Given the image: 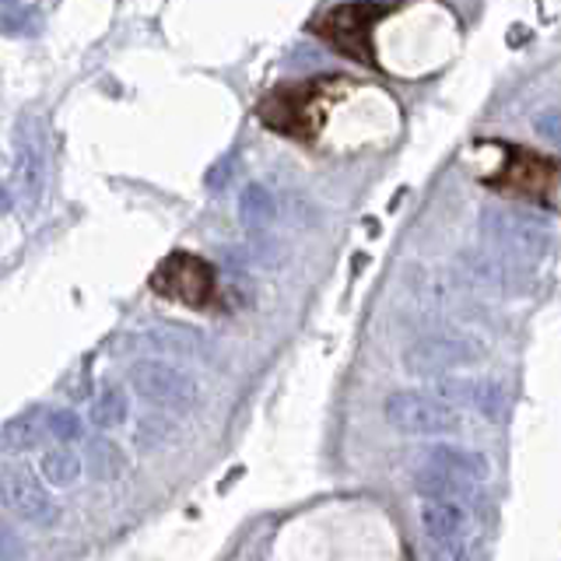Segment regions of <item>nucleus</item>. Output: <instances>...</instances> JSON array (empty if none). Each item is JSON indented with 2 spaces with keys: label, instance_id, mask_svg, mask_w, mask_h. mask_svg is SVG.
Here are the masks:
<instances>
[{
  "label": "nucleus",
  "instance_id": "obj_10",
  "mask_svg": "<svg viewBox=\"0 0 561 561\" xmlns=\"http://www.w3.org/2000/svg\"><path fill=\"white\" fill-rule=\"evenodd\" d=\"M495 186L519 193V197L530 201H543L548 207H554L558 197V165L551 158H540L534 151L523 148H508V165L502 172V180H495Z\"/></svg>",
  "mask_w": 561,
  "mask_h": 561
},
{
  "label": "nucleus",
  "instance_id": "obj_22",
  "mask_svg": "<svg viewBox=\"0 0 561 561\" xmlns=\"http://www.w3.org/2000/svg\"><path fill=\"white\" fill-rule=\"evenodd\" d=\"M537 134H543L548 140H558V113L548 110L543 116H537Z\"/></svg>",
  "mask_w": 561,
  "mask_h": 561
},
{
  "label": "nucleus",
  "instance_id": "obj_17",
  "mask_svg": "<svg viewBox=\"0 0 561 561\" xmlns=\"http://www.w3.org/2000/svg\"><path fill=\"white\" fill-rule=\"evenodd\" d=\"M39 473H43V481L53 488H70V484H78L84 467H81V456L75 449L57 446V449H46L39 456Z\"/></svg>",
  "mask_w": 561,
  "mask_h": 561
},
{
  "label": "nucleus",
  "instance_id": "obj_23",
  "mask_svg": "<svg viewBox=\"0 0 561 561\" xmlns=\"http://www.w3.org/2000/svg\"><path fill=\"white\" fill-rule=\"evenodd\" d=\"M8 207H11V197H8L4 190H0V210H8Z\"/></svg>",
  "mask_w": 561,
  "mask_h": 561
},
{
  "label": "nucleus",
  "instance_id": "obj_12",
  "mask_svg": "<svg viewBox=\"0 0 561 561\" xmlns=\"http://www.w3.org/2000/svg\"><path fill=\"white\" fill-rule=\"evenodd\" d=\"M435 397L446 403H473L484 417L499 421L508 408V393L495 379H453V376H438L435 379Z\"/></svg>",
  "mask_w": 561,
  "mask_h": 561
},
{
  "label": "nucleus",
  "instance_id": "obj_21",
  "mask_svg": "<svg viewBox=\"0 0 561 561\" xmlns=\"http://www.w3.org/2000/svg\"><path fill=\"white\" fill-rule=\"evenodd\" d=\"M22 554H25L22 540H18V534L0 519V561H22Z\"/></svg>",
  "mask_w": 561,
  "mask_h": 561
},
{
  "label": "nucleus",
  "instance_id": "obj_5",
  "mask_svg": "<svg viewBox=\"0 0 561 561\" xmlns=\"http://www.w3.org/2000/svg\"><path fill=\"white\" fill-rule=\"evenodd\" d=\"M382 414L390 421V428L400 435H456L467 428V417L460 408H453V403L425 390L390 393Z\"/></svg>",
  "mask_w": 561,
  "mask_h": 561
},
{
  "label": "nucleus",
  "instance_id": "obj_3",
  "mask_svg": "<svg viewBox=\"0 0 561 561\" xmlns=\"http://www.w3.org/2000/svg\"><path fill=\"white\" fill-rule=\"evenodd\" d=\"M484 358V341L460 327H435L417 333L403 347V368L411 376H446L453 368H470Z\"/></svg>",
  "mask_w": 561,
  "mask_h": 561
},
{
  "label": "nucleus",
  "instance_id": "obj_14",
  "mask_svg": "<svg viewBox=\"0 0 561 561\" xmlns=\"http://www.w3.org/2000/svg\"><path fill=\"white\" fill-rule=\"evenodd\" d=\"M81 467L88 470V478L92 481H116L127 473V456H123V449L113 443V438H92L84 449V460Z\"/></svg>",
  "mask_w": 561,
  "mask_h": 561
},
{
  "label": "nucleus",
  "instance_id": "obj_13",
  "mask_svg": "<svg viewBox=\"0 0 561 561\" xmlns=\"http://www.w3.org/2000/svg\"><path fill=\"white\" fill-rule=\"evenodd\" d=\"M421 534L432 540V548H446L453 540H463L470 537V513L463 502H453V499H425L421 505Z\"/></svg>",
  "mask_w": 561,
  "mask_h": 561
},
{
  "label": "nucleus",
  "instance_id": "obj_11",
  "mask_svg": "<svg viewBox=\"0 0 561 561\" xmlns=\"http://www.w3.org/2000/svg\"><path fill=\"white\" fill-rule=\"evenodd\" d=\"M14 183L28 204H39L46 186V137L43 123L35 116H22L14 134Z\"/></svg>",
  "mask_w": 561,
  "mask_h": 561
},
{
  "label": "nucleus",
  "instance_id": "obj_16",
  "mask_svg": "<svg viewBox=\"0 0 561 561\" xmlns=\"http://www.w3.org/2000/svg\"><path fill=\"white\" fill-rule=\"evenodd\" d=\"M43 435H46V411L32 408V411L8 421L4 432H0V446L11 449V453H25L32 446H39Z\"/></svg>",
  "mask_w": 561,
  "mask_h": 561
},
{
  "label": "nucleus",
  "instance_id": "obj_9",
  "mask_svg": "<svg viewBox=\"0 0 561 561\" xmlns=\"http://www.w3.org/2000/svg\"><path fill=\"white\" fill-rule=\"evenodd\" d=\"M151 288L162 298L197 309V306H207L210 295H215V271L190 253H172L154 267Z\"/></svg>",
  "mask_w": 561,
  "mask_h": 561
},
{
  "label": "nucleus",
  "instance_id": "obj_6",
  "mask_svg": "<svg viewBox=\"0 0 561 561\" xmlns=\"http://www.w3.org/2000/svg\"><path fill=\"white\" fill-rule=\"evenodd\" d=\"M481 232L505 263H530L551 250V228L513 207H488L481 218Z\"/></svg>",
  "mask_w": 561,
  "mask_h": 561
},
{
  "label": "nucleus",
  "instance_id": "obj_1",
  "mask_svg": "<svg viewBox=\"0 0 561 561\" xmlns=\"http://www.w3.org/2000/svg\"><path fill=\"white\" fill-rule=\"evenodd\" d=\"M351 88V81L341 78H320V81H302V84H285L271 92L267 99L260 102V119L267 127L280 130V134H291V137H302L312 140L320 123L330 110V102L344 95Z\"/></svg>",
  "mask_w": 561,
  "mask_h": 561
},
{
  "label": "nucleus",
  "instance_id": "obj_7",
  "mask_svg": "<svg viewBox=\"0 0 561 561\" xmlns=\"http://www.w3.org/2000/svg\"><path fill=\"white\" fill-rule=\"evenodd\" d=\"M130 386L137 397H145L154 408H165L175 414H190L201 408V386L190 373L175 368L172 362H137L130 368Z\"/></svg>",
  "mask_w": 561,
  "mask_h": 561
},
{
  "label": "nucleus",
  "instance_id": "obj_18",
  "mask_svg": "<svg viewBox=\"0 0 561 561\" xmlns=\"http://www.w3.org/2000/svg\"><path fill=\"white\" fill-rule=\"evenodd\" d=\"M130 408L127 397H123L116 386H105V390L92 400V425L95 428H119L127 421Z\"/></svg>",
  "mask_w": 561,
  "mask_h": 561
},
{
  "label": "nucleus",
  "instance_id": "obj_2",
  "mask_svg": "<svg viewBox=\"0 0 561 561\" xmlns=\"http://www.w3.org/2000/svg\"><path fill=\"white\" fill-rule=\"evenodd\" d=\"M491 478L488 456L478 449L438 443L425 453V460L414 470V488L425 499H453L463 502Z\"/></svg>",
  "mask_w": 561,
  "mask_h": 561
},
{
  "label": "nucleus",
  "instance_id": "obj_15",
  "mask_svg": "<svg viewBox=\"0 0 561 561\" xmlns=\"http://www.w3.org/2000/svg\"><path fill=\"white\" fill-rule=\"evenodd\" d=\"M239 218H242V225L250 228L253 236H263L274 225V218H277L274 193L267 186H260V183H250V186L242 190V197H239Z\"/></svg>",
  "mask_w": 561,
  "mask_h": 561
},
{
  "label": "nucleus",
  "instance_id": "obj_20",
  "mask_svg": "<svg viewBox=\"0 0 561 561\" xmlns=\"http://www.w3.org/2000/svg\"><path fill=\"white\" fill-rule=\"evenodd\" d=\"M165 435H169V421H165V417H148V421H140L137 446H140V449H151L154 443H162Z\"/></svg>",
  "mask_w": 561,
  "mask_h": 561
},
{
  "label": "nucleus",
  "instance_id": "obj_19",
  "mask_svg": "<svg viewBox=\"0 0 561 561\" xmlns=\"http://www.w3.org/2000/svg\"><path fill=\"white\" fill-rule=\"evenodd\" d=\"M81 417L75 414V411H49L46 414V432L53 435V438H60V443L67 446V443H75V438H81Z\"/></svg>",
  "mask_w": 561,
  "mask_h": 561
},
{
  "label": "nucleus",
  "instance_id": "obj_4",
  "mask_svg": "<svg viewBox=\"0 0 561 561\" xmlns=\"http://www.w3.org/2000/svg\"><path fill=\"white\" fill-rule=\"evenodd\" d=\"M393 11V4H376V0H355V4H337L327 14L316 18L312 32L323 35V39L341 49L344 57L376 67V46H373V28L382 22L386 14Z\"/></svg>",
  "mask_w": 561,
  "mask_h": 561
},
{
  "label": "nucleus",
  "instance_id": "obj_8",
  "mask_svg": "<svg viewBox=\"0 0 561 561\" xmlns=\"http://www.w3.org/2000/svg\"><path fill=\"white\" fill-rule=\"evenodd\" d=\"M0 505L22 523L39 526V530H49V526L60 523V505L53 502L46 484L28 467L18 463L0 467Z\"/></svg>",
  "mask_w": 561,
  "mask_h": 561
}]
</instances>
